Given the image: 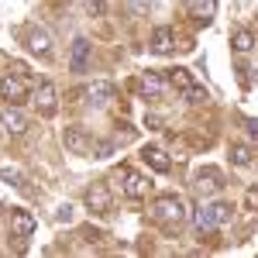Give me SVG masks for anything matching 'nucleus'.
<instances>
[{"instance_id": "nucleus-14", "label": "nucleus", "mask_w": 258, "mask_h": 258, "mask_svg": "<svg viewBox=\"0 0 258 258\" xmlns=\"http://www.w3.org/2000/svg\"><path fill=\"white\" fill-rule=\"evenodd\" d=\"M214 14H217V0H189V18L197 21H214Z\"/></svg>"}, {"instance_id": "nucleus-9", "label": "nucleus", "mask_w": 258, "mask_h": 258, "mask_svg": "<svg viewBox=\"0 0 258 258\" xmlns=\"http://www.w3.org/2000/svg\"><path fill=\"white\" fill-rule=\"evenodd\" d=\"M86 66H90V41L76 38L73 41V55H69V69L73 73H86Z\"/></svg>"}, {"instance_id": "nucleus-11", "label": "nucleus", "mask_w": 258, "mask_h": 258, "mask_svg": "<svg viewBox=\"0 0 258 258\" xmlns=\"http://www.w3.org/2000/svg\"><path fill=\"white\" fill-rule=\"evenodd\" d=\"M162 90H165V80H162L159 73H141V80H138L141 97H159Z\"/></svg>"}, {"instance_id": "nucleus-28", "label": "nucleus", "mask_w": 258, "mask_h": 258, "mask_svg": "<svg viewBox=\"0 0 258 258\" xmlns=\"http://www.w3.org/2000/svg\"><path fill=\"white\" fill-rule=\"evenodd\" d=\"M248 207H255V210H258V186L248 189Z\"/></svg>"}, {"instance_id": "nucleus-13", "label": "nucleus", "mask_w": 258, "mask_h": 258, "mask_svg": "<svg viewBox=\"0 0 258 258\" xmlns=\"http://www.w3.org/2000/svg\"><path fill=\"white\" fill-rule=\"evenodd\" d=\"M28 48H31L35 55H48V52H52V35H48L45 28H35V31L28 35Z\"/></svg>"}, {"instance_id": "nucleus-2", "label": "nucleus", "mask_w": 258, "mask_h": 258, "mask_svg": "<svg viewBox=\"0 0 258 258\" xmlns=\"http://www.w3.org/2000/svg\"><path fill=\"white\" fill-rule=\"evenodd\" d=\"M117 179H124L120 182V189H124V197H131V200H141L145 193H148V179L141 176V172H135V169H120Z\"/></svg>"}, {"instance_id": "nucleus-8", "label": "nucleus", "mask_w": 258, "mask_h": 258, "mask_svg": "<svg viewBox=\"0 0 258 258\" xmlns=\"http://www.w3.org/2000/svg\"><path fill=\"white\" fill-rule=\"evenodd\" d=\"M193 186H197V193L210 197V193H217L224 182H220V172H217V169H200V172H197V182H193Z\"/></svg>"}, {"instance_id": "nucleus-19", "label": "nucleus", "mask_w": 258, "mask_h": 258, "mask_svg": "<svg viewBox=\"0 0 258 258\" xmlns=\"http://www.w3.org/2000/svg\"><path fill=\"white\" fill-rule=\"evenodd\" d=\"M169 83H172V86H179L182 93H186L189 86H197V83H193V76H189V69H172V73H169Z\"/></svg>"}, {"instance_id": "nucleus-23", "label": "nucleus", "mask_w": 258, "mask_h": 258, "mask_svg": "<svg viewBox=\"0 0 258 258\" xmlns=\"http://www.w3.org/2000/svg\"><path fill=\"white\" fill-rule=\"evenodd\" d=\"M214 214H217V224L231 220V203H214Z\"/></svg>"}, {"instance_id": "nucleus-26", "label": "nucleus", "mask_w": 258, "mask_h": 258, "mask_svg": "<svg viewBox=\"0 0 258 258\" xmlns=\"http://www.w3.org/2000/svg\"><path fill=\"white\" fill-rule=\"evenodd\" d=\"M55 217L69 224V220H73V207H69V203H66V207H59V214H55Z\"/></svg>"}, {"instance_id": "nucleus-15", "label": "nucleus", "mask_w": 258, "mask_h": 258, "mask_svg": "<svg viewBox=\"0 0 258 258\" xmlns=\"http://www.w3.org/2000/svg\"><path fill=\"white\" fill-rule=\"evenodd\" d=\"M193 224L200 231H210V227H220L217 224V214H214V203H200L197 214H193Z\"/></svg>"}, {"instance_id": "nucleus-18", "label": "nucleus", "mask_w": 258, "mask_h": 258, "mask_svg": "<svg viewBox=\"0 0 258 258\" xmlns=\"http://www.w3.org/2000/svg\"><path fill=\"white\" fill-rule=\"evenodd\" d=\"M231 45H234V52L244 55V52H251V48H255V35H251L248 28H238V31H234V38H231Z\"/></svg>"}, {"instance_id": "nucleus-12", "label": "nucleus", "mask_w": 258, "mask_h": 258, "mask_svg": "<svg viewBox=\"0 0 258 258\" xmlns=\"http://www.w3.org/2000/svg\"><path fill=\"white\" fill-rule=\"evenodd\" d=\"M86 97L93 100V103H100V107L110 103V100H114V83H107V80L90 83V86H86Z\"/></svg>"}, {"instance_id": "nucleus-17", "label": "nucleus", "mask_w": 258, "mask_h": 258, "mask_svg": "<svg viewBox=\"0 0 258 258\" xmlns=\"http://www.w3.org/2000/svg\"><path fill=\"white\" fill-rule=\"evenodd\" d=\"M152 48L165 55V52H172V28H155V35H152Z\"/></svg>"}, {"instance_id": "nucleus-25", "label": "nucleus", "mask_w": 258, "mask_h": 258, "mask_svg": "<svg viewBox=\"0 0 258 258\" xmlns=\"http://www.w3.org/2000/svg\"><path fill=\"white\" fill-rule=\"evenodd\" d=\"M0 176H4V179H11L14 186H24V179H21V172H14V169H4Z\"/></svg>"}, {"instance_id": "nucleus-27", "label": "nucleus", "mask_w": 258, "mask_h": 258, "mask_svg": "<svg viewBox=\"0 0 258 258\" xmlns=\"http://www.w3.org/2000/svg\"><path fill=\"white\" fill-rule=\"evenodd\" d=\"M244 127H248V135H251V138H258V120H255V117L244 120Z\"/></svg>"}, {"instance_id": "nucleus-22", "label": "nucleus", "mask_w": 258, "mask_h": 258, "mask_svg": "<svg viewBox=\"0 0 258 258\" xmlns=\"http://www.w3.org/2000/svg\"><path fill=\"white\" fill-rule=\"evenodd\" d=\"M182 97L189 100V103H203V100H207V90H203V86H189Z\"/></svg>"}, {"instance_id": "nucleus-24", "label": "nucleus", "mask_w": 258, "mask_h": 258, "mask_svg": "<svg viewBox=\"0 0 258 258\" xmlns=\"http://www.w3.org/2000/svg\"><path fill=\"white\" fill-rule=\"evenodd\" d=\"M86 11H90L93 18H100V14L107 11V4H103V0H86Z\"/></svg>"}, {"instance_id": "nucleus-3", "label": "nucleus", "mask_w": 258, "mask_h": 258, "mask_svg": "<svg viewBox=\"0 0 258 258\" xmlns=\"http://www.w3.org/2000/svg\"><path fill=\"white\" fill-rule=\"evenodd\" d=\"M110 189H107V182H93L90 189H86V207L93 210V214H110Z\"/></svg>"}, {"instance_id": "nucleus-1", "label": "nucleus", "mask_w": 258, "mask_h": 258, "mask_svg": "<svg viewBox=\"0 0 258 258\" xmlns=\"http://www.w3.org/2000/svg\"><path fill=\"white\" fill-rule=\"evenodd\" d=\"M152 217L159 220V224H165V227H179L182 220H186V203L179 197H159L155 203H152Z\"/></svg>"}, {"instance_id": "nucleus-10", "label": "nucleus", "mask_w": 258, "mask_h": 258, "mask_svg": "<svg viewBox=\"0 0 258 258\" xmlns=\"http://www.w3.org/2000/svg\"><path fill=\"white\" fill-rule=\"evenodd\" d=\"M0 127H4L7 135H21V131L28 127V117L21 114L18 107H11V110H4V114H0Z\"/></svg>"}, {"instance_id": "nucleus-6", "label": "nucleus", "mask_w": 258, "mask_h": 258, "mask_svg": "<svg viewBox=\"0 0 258 258\" xmlns=\"http://www.w3.org/2000/svg\"><path fill=\"white\" fill-rule=\"evenodd\" d=\"M0 97L11 100V103H21V100L28 97V83H24V76H7V80H0Z\"/></svg>"}, {"instance_id": "nucleus-5", "label": "nucleus", "mask_w": 258, "mask_h": 258, "mask_svg": "<svg viewBox=\"0 0 258 258\" xmlns=\"http://www.w3.org/2000/svg\"><path fill=\"white\" fill-rule=\"evenodd\" d=\"M55 97H59V90H55V83H41L38 93H35V103H38V114L41 117H52L55 114Z\"/></svg>"}, {"instance_id": "nucleus-16", "label": "nucleus", "mask_w": 258, "mask_h": 258, "mask_svg": "<svg viewBox=\"0 0 258 258\" xmlns=\"http://www.w3.org/2000/svg\"><path fill=\"white\" fill-rule=\"evenodd\" d=\"M141 159L148 162L155 172H169V169H172V162H169V155H165L162 148H145V152H141Z\"/></svg>"}, {"instance_id": "nucleus-4", "label": "nucleus", "mask_w": 258, "mask_h": 258, "mask_svg": "<svg viewBox=\"0 0 258 258\" xmlns=\"http://www.w3.org/2000/svg\"><path fill=\"white\" fill-rule=\"evenodd\" d=\"M62 145H66L73 155H86V152L93 148V141H90V135H86L83 127H66V131H62Z\"/></svg>"}, {"instance_id": "nucleus-20", "label": "nucleus", "mask_w": 258, "mask_h": 258, "mask_svg": "<svg viewBox=\"0 0 258 258\" xmlns=\"http://www.w3.org/2000/svg\"><path fill=\"white\" fill-rule=\"evenodd\" d=\"M231 162L234 165H251V148L248 145H231Z\"/></svg>"}, {"instance_id": "nucleus-7", "label": "nucleus", "mask_w": 258, "mask_h": 258, "mask_svg": "<svg viewBox=\"0 0 258 258\" xmlns=\"http://www.w3.org/2000/svg\"><path fill=\"white\" fill-rule=\"evenodd\" d=\"M11 234L14 238H31L35 234V217L28 210H14L11 214Z\"/></svg>"}, {"instance_id": "nucleus-21", "label": "nucleus", "mask_w": 258, "mask_h": 258, "mask_svg": "<svg viewBox=\"0 0 258 258\" xmlns=\"http://www.w3.org/2000/svg\"><path fill=\"white\" fill-rule=\"evenodd\" d=\"M90 152H97L93 159H107V155H114V145H110V141H93Z\"/></svg>"}]
</instances>
